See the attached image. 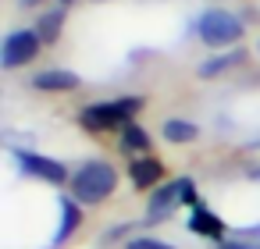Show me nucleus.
<instances>
[{
  "instance_id": "f257e3e1",
  "label": "nucleus",
  "mask_w": 260,
  "mask_h": 249,
  "mask_svg": "<svg viewBox=\"0 0 260 249\" xmlns=\"http://www.w3.org/2000/svg\"><path fill=\"white\" fill-rule=\"evenodd\" d=\"M72 199L82 206H96L104 203L114 189H118V171L107 160H86L75 174H72Z\"/></svg>"
},
{
  "instance_id": "a211bd4d",
  "label": "nucleus",
  "mask_w": 260,
  "mask_h": 249,
  "mask_svg": "<svg viewBox=\"0 0 260 249\" xmlns=\"http://www.w3.org/2000/svg\"><path fill=\"white\" fill-rule=\"evenodd\" d=\"M128 228H132V224H121V228H111V231L104 235V242H114V238H121V235H125Z\"/></svg>"
},
{
  "instance_id": "2eb2a0df",
  "label": "nucleus",
  "mask_w": 260,
  "mask_h": 249,
  "mask_svg": "<svg viewBox=\"0 0 260 249\" xmlns=\"http://www.w3.org/2000/svg\"><path fill=\"white\" fill-rule=\"evenodd\" d=\"M125 249H175L171 242H160V238H150V235H139V238H132Z\"/></svg>"
},
{
  "instance_id": "aec40b11",
  "label": "nucleus",
  "mask_w": 260,
  "mask_h": 249,
  "mask_svg": "<svg viewBox=\"0 0 260 249\" xmlns=\"http://www.w3.org/2000/svg\"><path fill=\"white\" fill-rule=\"evenodd\" d=\"M253 178H260V171H253Z\"/></svg>"
},
{
  "instance_id": "f03ea898",
  "label": "nucleus",
  "mask_w": 260,
  "mask_h": 249,
  "mask_svg": "<svg viewBox=\"0 0 260 249\" xmlns=\"http://www.w3.org/2000/svg\"><path fill=\"white\" fill-rule=\"evenodd\" d=\"M143 111V100L139 96H118V100H100V103H89L82 107L79 114V125L89 128V132H121L125 125H132V118Z\"/></svg>"
},
{
  "instance_id": "0eeeda50",
  "label": "nucleus",
  "mask_w": 260,
  "mask_h": 249,
  "mask_svg": "<svg viewBox=\"0 0 260 249\" xmlns=\"http://www.w3.org/2000/svg\"><path fill=\"white\" fill-rule=\"evenodd\" d=\"M79 82L82 79L68 68H47V72L32 75V89H40V93H72V89H79Z\"/></svg>"
},
{
  "instance_id": "39448f33",
  "label": "nucleus",
  "mask_w": 260,
  "mask_h": 249,
  "mask_svg": "<svg viewBox=\"0 0 260 249\" xmlns=\"http://www.w3.org/2000/svg\"><path fill=\"white\" fill-rule=\"evenodd\" d=\"M15 160L22 164L25 174H32V178H40V182H50V185L72 182L68 171H64V164L54 160V157H43V153H32V150H15Z\"/></svg>"
},
{
  "instance_id": "dca6fc26",
  "label": "nucleus",
  "mask_w": 260,
  "mask_h": 249,
  "mask_svg": "<svg viewBox=\"0 0 260 249\" xmlns=\"http://www.w3.org/2000/svg\"><path fill=\"white\" fill-rule=\"evenodd\" d=\"M178 189H182V203H189L192 210H196V206H203V203H200V196H196V185H192L189 178H178Z\"/></svg>"
},
{
  "instance_id": "1a4fd4ad",
  "label": "nucleus",
  "mask_w": 260,
  "mask_h": 249,
  "mask_svg": "<svg viewBox=\"0 0 260 249\" xmlns=\"http://www.w3.org/2000/svg\"><path fill=\"white\" fill-rule=\"evenodd\" d=\"M57 203H61V228H57V235H54V245L68 242V238L75 235V228L82 224V203H75L72 196H61Z\"/></svg>"
},
{
  "instance_id": "9b49d317",
  "label": "nucleus",
  "mask_w": 260,
  "mask_h": 249,
  "mask_svg": "<svg viewBox=\"0 0 260 249\" xmlns=\"http://www.w3.org/2000/svg\"><path fill=\"white\" fill-rule=\"evenodd\" d=\"M246 61V50L242 47H235L232 54H221V57H210V61H203L200 68H196V75L200 79H214V75H221V72H232V68H239Z\"/></svg>"
},
{
  "instance_id": "412c9836",
  "label": "nucleus",
  "mask_w": 260,
  "mask_h": 249,
  "mask_svg": "<svg viewBox=\"0 0 260 249\" xmlns=\"http://www.w3.org/2000/svg\"><path fill=\"white\" fill-rule=\"evenodd\" d=\"M61 4H72V0H61Z\"/></svg>"
},
{
  "instance_id": "20e7f679",
  "label": "nucleus",
  "mask_w": 260,
  "mask_h": 249,
  "mask_svg": "<svg viewBox=\"0 0 260 249\" xmlns=\"http://www.w3.org/2000/svg\"><path fill=\"white\" fill-rule=\"evenodd\" d=\"M40 47H43V40L36 36V29H15V32H8L4 47H0V68H4V72L25 68L32 57H40Z\"/></svg>"
},
{
  "instance_id": "ddd939ff",
  "label": "nucleus",
  "mask_w": 260,
  "mask_h": 249,
  "mask_svg": "<svg viewBox=\"0 0 260 249\" xmlns=\"http://www.w3.org/2000/svg\"><path fill=\"white\" fill-rule=\"evenodd\" d=\"M121 150H128V153H139V157H146V150H150V132L143 128V125H125L121 132Z\"/></svg>"
},
{
  "instance_id": "9d476101",
  "label": "nucleus",
  "mask_w": 260,
  "mask_h": 249,
  "mask_svg": "<svg viewBox=\"0 0 260 249\" xmlns=\"http://www.w3.org/2000/svg\"><path fill=\"white\" fill-rule=\"evenodd\" d=\"M189 231L192 235H203V238H224V221L217 217V214H210L207 206H196L192 210V217H189Z\"/></svg>"
},
{
  "instance_id": "6e6552de",
  "label": "nucleus",
  "mask_w": 260,
  "mask_h": 249,
  "mask_svg": "<svg viewBox=\"0 0 260 249\" xmlns=\"http://www.w3.org/2000/svg\"><path fill=\"white\" fill-rule=\"evenodd\" d=\"M164 178V164L157 157H136L128 164V182L143 192V189H157V182Z\"/></svg>"
},
{
  "instance_id": "7ed1b4c3",
  "label": "nucleus",
  "mask_w": 260,
  "mask_h": 249,
  "mask_svg": "<svg viewBox=\"0 0 260 249\" xmlns=\"http://www.w3.org/2000/svg\"><path fill=\"white\" fill-rule=\"evenodd\" d=\"M242 22L232 15V11H224V8H207L203 15H200V22H196V36H200V43H207L210 50H221V47H235L239 40H242Z\"/></svg>"
},
{
  "instance_id": "423d86ee",
  "label": "nucleus",
  "mask_w": 260,
  "mask_h": 249,
  "mask_svg": "<svg viewBox=\"0 0 260 249\" xmlns=\"http://www.w3.org/2000/svg\"><path fill=\"white\" fill-rule=\"evenodd\" d=\"M182 203V189H178V182H168V185H157L153 189V196L146 199V221H168L171 214H175V206Z\"/></svg>"
},
{
  "instance_id": "6ab92c4d",
  "label": "nucleus",
  "mask_w": 260,
  "mask_h": 249,
  "mask_svg": "<svg viewBox=\"0 0 260 249\" xmlns=\"http://www.w3.org/2000/svg\"><path fill=\"white\" fill-rule=\"evenodd\" d=\"M36 4H43V0H18V8H36Z\"/></svg>"
},
{
  "instance_id": "f8f14e48",
  "label": "nucleus",
  "mask_w": 260,
  "mask_h": 249,
  "mask_svg": "<svg viewBox=\"0 0 260 249\" xmlns=\"http://www.w3.org/2000/svg\"><path fill=\"white\" fill-rule=\"evenodd\" d=\"M160 135H164L168 143H175V146H185V143H196V139H200V128H196L192 121H182V118H171V121H164V128H160Z\"/></svg>"
},
{
  "instance_id": "4468645a",
  "label": "nucleus",
  "mask_w": 260,
  "mask_h": 249,
  "mask_svg": "<svg viewBox=\"0 0 260 249\" xmlns=\"http://www.w3.org/2000/svg\"><path fill=\"white\" fill-rule=\"evenodd\" d=\"M61 29H64V11H47V15L36 22V36H40L43 43H57Z\"/></svg>"
},
{
  "instance_id": "f3484780",
  "label": "nucleus",
  "mask_w": 260,
  "mask_h": 249,
  "mask_svg": "<svg viewBox=\"0 0 260 249\" xmlns=\"http://www.w3.org/2000/svg\"><path fill=\"white\" fill-rule=\"evenodd\" d=\"M217 249H260V245H253V242H239V238H221Z\"/></svg>"
}]
</instances>
